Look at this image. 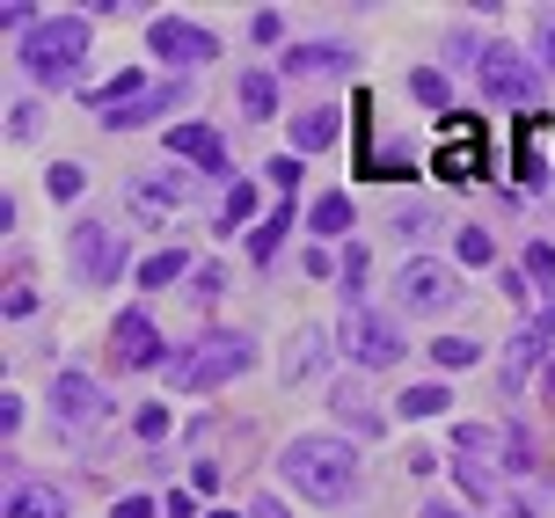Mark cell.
<instances>
[{
	"label": "cell",
	"instance_id": "44",
	"mask_svg": "<svg viewBox=\"0 0 555 518\" xmlns=\"http://www.w3.org/2000/svg\"><path fill=\"white\" fill-rule=\"evenodd\" d=\"M212 518H234V511H212Z\"/></svg>",
	"mask_w": 555,
	"mask_h": 518
},
{
	"label": "cell",
	"instance_id": "13",
	"mask_svg": "<svg viewBox=\"0 0 555 518\" xmlns=\"http://www.w3.org/2000/svg\"><path fill=\"white\" fill-rule=\"evenodd\" d=\"M168 154H183V161H205L212 176H220V168H227V139L212 132V125H176V132H168Z\"/></svg>",
	"mask_w": 555,
	"mask_h": 518
},
{
	"label": "cell",
	"instance_id": "21",
	"mask_svg": "<svg viewBox=\"0 0 555 518\" xmlns=\"http://www.w3.org/2000/svg\"><path fill=\"white\" fill-rule=\"evenodd\" d=\"M307 226H314V234H330V242H336V234H344V226H351V197H322V205H314V212H307Z\"/></svg>",
	"mask_w": 555,
	"mask_h": 518
},
{
	"label": "cell",
	"instance_id": "33",
	"mask_svg": "<svg viewBox=\"0 0 555 518\" xmlns=\"http://www.w3.org/2000/svg\"><path fill=\"white\" fill-rule=\"evenodd\" d=\"M168 424H176V416H168L162 402H154V410H139V438H168Z\"/></svg>",
	"mask_w": 555,
	"mask_h": 518
},
{
	"label": "cell",
	"instance_id": "43",
	"mask_svg": "<svg viewBox=\"0 0 555 518\" xmlns=\"http://www.w3.org/2000/svg\"><path fill=\"white\" fill-rule=\"evenodd\" d=\"M504 518H527V511H504Z\"/></svg>",
	"mask_w": 555,
	"mask_h": 518
},
{
	"label": "cell",
	"instance_id": "42",
	"mask_svg": "<svg viewBox=\"0 0 555 518\" xmlns=\"http://www.w3.org/2000/svg\"><path fill=\"white\" fill-rule=\"evenodd\" d=\"M541 387H548V394H555V365H548V373H541Z\"/></svg>",
	"mask_w": 555,
	"mask_h": 518
},
{
	"label": "cell",
	"instance_id": "29",
	"mask_svg": "<svg viewBox=\"0 0 555 518\" xmlns=\"http://www.w3.org/2000/svg\"><path fill=\"white\" fill-rule=\"evenodd\" d=\"M490 256H498V242H490L482 226H468V234H461V263H490Z\"/></svg>",
	"mask_w": 555,
	"mask_h": 518
},
{
	"label": "cell",
	"instance_id": "8",
	"mask_svg": "<svg viewBox=\"0 0 555 518\" xmlns=\"http://www.w3.org/2000/svg\"><path fill=\"white\" fill-rule=\"evenodd\" d=\"M183 103V81H146L139 95H125V103H111V109H95L111 132H132V125H154L162 109H176Z\"/></svg>",
	"mask_w": 555,
	"mask_h": 518
},
{
	"label": "cell",
	"instance_id": "1",
	"mask_svg": "<svg viewBox=\"0 0 555 518\" xmlns=\"http://www.w3.org/2000/svg\"><path fill=\"white\" fill-rule=\"evenodd\" d=\"M285 482L314 504H344V496L359 490V461H351V445L344 438H293L285 445Z\"/></svg>",
	"mask_w": 555,
	"mask_h": 518
},
{
	"label": "cell",
	"instance_id": "24",
	"mask_svg": "<svg viewBox=\"0 0 555 518\" xmlns=\"http://www.w3.org/2000/svg\"><path fill=\"white\" fill-rule=\"evenodd\" d=\"M256 219V191L249 183H227V197H220V226H249Z\"/></svg>",
	"mask_w": 555,
	"mask_h": 518
},
{
	"label": "cell",
	"instance_id": "5",
	"mask_svg": "<svg viewBox=\"0 0 555 518\" xmlns=\"http://www.w3.org/2000/svg\"><path fill=\"white\" fill-rule=\"evenodd\" d=\"M431 168H439L446 183H475V176H482V125H475V117H446L439 161Z\"/></svg>",
	"mask_w": 555,
	"mask_h": 518
},
{
	"label": "cell",
	"instance_id": "6",
	"mask_svg": "<svg viewBox=\"0 0 555 518\" xmlns=\"http://www.w3.org/2000/svg\"><path fill=\"white\" fill-rule=\"evenodd\" d=\"M344 351L359 358V365H395L402 358V328H395V314H351L344 322Z\"/></svg>",
	"mask_w": 555,
	"mask_h": 518
},
{
	"label": "cell",
	"instance_id": "39",
	"mask_svg": "<svg viewBox=\"0 0 555 518\" xmlns=\"http://www.w3.org/2000/svg\"><path fill=\"white\" fill-rule=\"evenodd\" d=\"M117 518H154V504H146V496H125V504H117Z\"/></svg>",
	"mask_w": 555,
	"mask_h": 518
},
{
	"label": "cell",
	"instance_id": "18",
	"mask_svg": "<svg viewBox=\"0 0 555 518\" xmlns=\"http://www.w3.org/2000/svg\"><path fill=\"white\" fill-rule=\"evenodd\" d=\"M541 132H548V117H519V154H512L519 183H541Z\"/></svg>",
	"mask_w": 555,
	"mask_h": 518
},
{
	"label": "cell",
	"instance_id": "28",
	"mask_svg": "<svg viewBox=\"0 0 555 518\" xmlns=\"http://www.w3.org/2000/svg\"><path fill=\"white\" fill-rule=\"evenodd\" d=\"M344 300H351V307L365 300V248H351V256H344Z\"/></svg>",
	"mask_w": 555,
	"mask_h": 518
},
{
	"label": "cell",
	"instance_id": "15",
	"mask_svg": "<svg viewBox=\"0 0 555 518\" xmlns=\"http://www.w3.org/2000/svg\"><path fill=\"white\" fill-rule=\"evenodd\" d=\"M8 518H66V496H59L52 482H15V496H8Z\"/></svg>",
	"mask_w": 555,
	"mask_h": 518
},
{
	"label": "cell",
	"instance_id": "16",
	"mask_svg": "<svg viewBox=\"0 0 555 518\" xmlns=\"http://www.w3.org/2000/svg\"><path fill=\"white\" fill-rule=\"evenodd\" d=\"M278 66H285V74H344V66H351V52L322 37V44H300V52H285Z\"/></svg>",
	"mask_w": 555,
	"mask_h": 518
},
{
	"label": "cell",
	"instance_id": "41",
	"mask_svg": "<svg viewBox=\"0 0 555 518\" xmlns=\"http://www.w3.org/2000/svg\"><path fill=\"white\" fill-rule=\"evenodd\" d=\"M424 518H453V504H424Z\"/></svg>",
	"mask_w": 555,
	"mask_h": 518
},
{
	"label": "cell",
	"instance_id": "9",
	"mask_svg": "<svg viewBox=\"0 0 555 518\" xmlns=\"http://www.w3.org/2000/svg\"><path fill=\"white\" fill-rule=\"evenodd\" d=\"M74 271H81L88 285H111V277L125 271V242L103 234V226H74Z\"/></svg>",
	"mask_w": 555,
	"mask_h": 518
},
{
	"label": "cell",
	"instance_id": "11",
	"mask_svg": "<svg viewBox=\"0 0 555 518\" xmlns=\"http://www.w3.org/2000/svg\"><path fill=\"white\" fill-rule=\"evenodd\" d=\"M111 344H117V365H162V336H154V322L146 314H117V328H111Z\"/></svg>",
	"mask_w": 555,
	"mask_h": 518
},
{
	"label": "cell",
	"instance_id": "40",
	"mask_svg": "<svg viewBox=\"0 0 555 518\" xmlns=\"http://www.w3.org/2000/svg\"><path fill=\"white\" fill-rule=\"evenodd\" d=\"M249 518H285V504H278V496H256V511Z\"/></svg>",
	"mask_w": 555,
	"mask_h": 518
},
{
	"label": "cell",
	"instance_id": "2",
	"mask_svg": "<svg viewBox=\"0 0 555 518\" xmlns=\"http://www.w3.org/2000/svg\"><path fill=\"white\" fill-rule=\"evenodd\" d=\"M88 59V15H44V23L23 37V66L44 88H66Z\"/></svg>",
	"mask_w": 555,
	"mask_h": 518
},
{
	"label": "cell",
	"instance_id": "10",
	"mask_svg": "<svg viewBox=\"0 0 555 518\" xmlns=\"http://www.w3.org/2000/svg\"><path fill=\"white\" fill-rule=\"evenodd\" d=\"M453 293H461V285H453V271H446V263H410V271L395 277V300H402V307H416V314L446 307Z\"/></svg>",
	"mask_w": 555,
	"mask_h": 518
},
{
	"label": "cell",
	"instance_id": "22",
	"mask_svg": "<svg viewBox=\"0 0 555 518\" xmlns=\"http://www.w3.org/2000/svg\"><path fill=\"white\" fill-rule=\"evenodd\" d=\"M293 139H300V146H330L336 139V109H300V117H293Z\"/></svg>",
	"mask_w": 555,
	"mask_h": 518
},
{
	"label": "cell",
	"instance_id": "25",
	"mask_svg": "<svg viewBox=\"0 0 555 518\" xmlns=\"http://www.w3.org/2000/svg\"><path fill=\"white\" fill-rule=\"evenodd\" d=\"M336 402H344V416H351L359 431H380V416L365 410V387H359V380H344V387H336Z\"/></svg>",
	"mask_w": 555,
	"mask_h": 518
},
{
	"label": "cell",
	"instance_id": "7",
	"mask_svg": "<svg viewBox=\"0 0 555 518\" xmlns=\"http://www.w3.org/2000/svg\"><path fill=\"white\" fill-rule=\"evenodd\" d=\"M154 52L168 59V66H205V59H220V37H205L197 23H183V15H154Z\"/></svg>",
	"mask_w": 555,
	"mask_h": 518
},
{
	"label": "cell",
	"instance_id": "34",
	"mask_svg": "<svg viewBox=\"0 0 555 518\" xmlns=\"http://www.w3.org/2000/svg\"><path fill=\"white\" fill-rule=\"evenodd\" d=\"M263 176H271V191L285 197V191H293V183H300V161H271V168H263Z\"/></svg>",
	"mask_w": 555,
	"mask_h": 518
},
{
	"label": "cell",
	"instance_id": "31",
	"mask_svg": "<svg viewBox=\"0 0 555 518\" xmlns=\"http://www.w3.org/2000/svg\"><path fill=\"white\" fill-rule=\"evenodd\" d=\"M410 88H416V103L446 109V74H410Z\"/></svg>",
	"mask_w": 555,
	"mask_h": 518
},
{
	"label": "cell",
	"instance_id": "38",
	"mask_svg": "<svg viewBox=\"0 0 555 518\" xmlns=\"http://www.w3.org/2000/svg\"><path fill=\"white\" fill-rule=\"evenodd\" d=\"M541 59H548V66H555V8H548V15H541Z\"/></svg>",
	"mask_w": 555,
	"mask_h": 518
},
{
	"label": "cell",
	"instance_id": "20",
	"mask_svg": "<svg viewBox=\"0 0 555 518\" xmlns=\"http://www.w3.org/2000/svg\"><path fill=\"white\" fill-rule=\"evenodd\" d=\"M183 271H191V256H183V248H154V256L139 263V285H168V277H183Z\"/></svg>",
	"mask_w": 555,
	"mask_h": 518
},
{
	"label": "cell",
	"instance_id": "4",
	"mask_svg": "<svg viewBox=\"0 0 555 518\" xmlns=\"http://www.w3.org/2000/svg\"><path fill=\"white\" fill-rule=\"evenodd\" d=\"M482 88H490V103H512L519 117H541V81H533V66L512 44L482 52Z\"/></svg>",
	"mask_w": 555,
	"mask_h": 518
},
{
	"label": "cell",
	"instance_id": "26",
	"mask_svg": "<svg viewBox=\"0 0 555 518\" xmlns=\"http://www.w3.org/2000/svg\"><path fill=\"white\" fill-rule=\"evenodd\" d=\"M395 410H402V416H439V410H446V387H410Z\"/></svg>",
	"mask_w": 555,
	"mask_h": 518
},
{
	"label": "cell",
	"instance_id": "35",
	"mask_svg": "<svg viewBox=\"0 0 555 518\" xmlns=\"http://www.w3.org/2000/svg\"><path fill=\"white\" fill-rule=\"evenodd\" d=\"M220 285H227V271H220V263H205V271H197V285H191V293H197V300H212Z\"/></svg>",
	"mask_w": 555,
	"mask_h": 518
},
{
	"label": "cell",
	"instance_id": "12",
	"mask_svg": "<svg viewBox=\"0 0 555 518\" xmlns=\"http://www.w3.org/2000/svg\"><path fill=\"white\" fill-rule=\"evenodd\" d=\"M52 410H59V424H88V416H103L111 402L95 394L88 373H59V380H52Z\"/></svg>",
	"mask_w": 555,
	"mask_h": 518
},
{
	"label": "cell",
	"instance_id": "23",
	"mask_svg": "<svg viewBox=\"0 0 555 518\" xmlns=\"http://www.w3.org/2000/svg\"><path fill=\"white\" fill-rule=\"evenodd\" d=\"M242 109H249V117H271L278 109V74H249V81H242Z\"/></svg>",
	"mask_w": 555,
	"mask_h": 518
},
{
	"label": "cell",
	"instance_id": "14",
	"mask_svg": "<svg viewBox=\"0 0 555 518\" xmlns=\"http://www.w3.org/2000/svg\"><path fill=\"white\" fill-rule=\"evenodd\" d=\"M548 336H555V307H548V314H541L533 328H519V336H512V351H504V387H519V380H527V365H533L541 351H548Z\"/></svg>",
	"mask_w": 555,
	"mask_h": 518
},
{
	"label": "cell",
	"instance_id": "3",
	"mask_svg": "<svg viewBox=\"0 0 555 518\" xmlns=\"http://www.w3.org/2000/svg\"><path fill=\"white\" fill-rule=\"evenodd\" d=\"M249 336H197L191 351L183 358H168V373H176V387H220V380H234V373H242V365H249Z\"/></svg>",
	"mask_w": 555,
	"mask_h": 518
},
{
	"label": "cell",
	"instance_id": "36",
	"mask_svg": "<svg viewBox=\"0 0 555 518\" xmlns=\"http://www.w3.org/2000/svg\"><path fill=\"white\" fill-rule=\"evenodd\" d=\"M314 358H322V336H300V351H293V373H307Z\"/></svg>",
	"mask_w": 555,
	"mask_h": 518
},
{
	"label": "cell",
	"instance_id": "37",
	"mask_svg": "<svg viewBox=\"0 0 555 518\" xmlns=\"http://www.w3.org/2000/svg\"><path fill=\"white\" fill-rule=\"evenodd\" d=\"M527 271H533V277H555V248H548V242H541V248L527 256Z\"/></svg>",
	"mask_w": 555,
	"mask_h": 518
},
{
	"label": "cell",
	"instance_id": "30",
	"mask_svg": "<svg viewBox=\"0 0 555 518\" xmlns=\"http://www.w3.org/2000/svg\"><path fill=\"white\" fill-rule=\"evenodd\" d=\"M490 445H498V431H482V424H461L453 431V453H490Z\"/></svg>",
	"mask_w": 555,
	"mask_h": 518
},
{
	"label": "cell",
	"instance_id": "17",
	"mask_svg": "<svg viewBox=\"0 0 555 518\" xmlns=\"http://www.w3.org/2000/svg\"><path fill=\"white\" fill-rule=\"evenodd\" d=\"M176 197H183L176 176H146V183H132V212L139 219H162V212H176Z\"/></svg>",
	"mask_w": 555,
	"mask_h": 518
},
{
	"label": "cell",
	"instance_id": "19",
	"mask_svg": "<svg viewBox=\"0 0 555 518\" xmlns=\"http://www.w3.org/2000/svg\"><path fill=\"white\" fill-rule=\"evenodd\" d=\"M285 226H293V205L278 197V212H271V219H263V226L249 234V256H256V263H271V256H278V242H285Z\"/></svg>",
	"mask_w": 555,
	"mask_h": 518
},
{
	"label": "cell",
	"instance_id": "27",
	"mask_svg": "<svg viewBox=\"0 0 555 518\" xmlns=\"http://www.w3.org/2000/svg\"><path fill=\"white\" fill-rule=\"evenodd\" d=\"M431 358H439L446 373H461V365H475V344H468V336H439V344H431Z\"/></svg>",
	"mask_w": 555,
	"mask_h": 518
},
{
	"label": "cell",
	"instance_id": "32",
	"mask_svg": "<svg viewBox=\"0 0 555 518\" xmlns=\"http://www.w3.org/2000/svg\"><path fill=\"white\" fill-rule=\"evenodd\" d=\"M81 183H88V176H81L74 161H59V168H52V197H81Z\"/></svg>",
	"mask_w": 555,
	"mask_h": 518
}]
</instances>
